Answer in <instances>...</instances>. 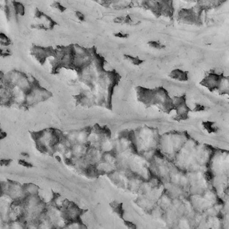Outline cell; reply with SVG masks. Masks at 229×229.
I'll return each mask as SVG.
<instances>
[{"mask_svg":"<svg viewBox=\"0 0 229 229\" xmlns=\"http://www.w3.org/2000/svg\"><path fill=\"white\" fill-rule=\"evenodd\" d=\"M138 101L141 102L146 107L157 106L164 113L169 114L175 110L173 98L170 97L169 93L163 87L149 89L143 87H136Z\"/></svg>","mask_w":229,"mask_h":229,"instance_id":"1","label":"cell"},{"mask_svg":"<svg viewBox=\"0 0 229 229\" xmlns=\"http://www.w3.org/2000/svg\"><path fill=\"white\" fill-rule=\"evenodd\" d=\"M160 135L158 129L143 126L134 130V141L139 154L148 161L154 156L155 150L159 149Z\"/></svg>","mask_w":229,"mask_h":229,"instance_id":"2","label":"cell"},{"mask_svg":"<svg viewBox=\"0 0 229 229\" xmlns=\"http://www.w3.org/2000/svg\"><path fill=\"white\" fill-rule=\"evenodd\" d=\"M31 135L38 150L43 154L53 155L57 151L63 134L56 129L48 128L40 131L32 132Z\"/></svg>","mask_w":229,"mask_h":229,"instance_id":"3","label":"cell"},{"mask_svg":"<svg viewBox=\"0 0 229 229\" xmlns=\"http://www.w3.org/2000/svg\"><path fill=\"white\" fill-rule=\"evenodd\" d=\"M189 138V135L186 131H169L160 136L159 149L167 158L172 161L176 154Z\"/></svg>","mask_w":229,"mask_h":229,"instance_id":"4","label":"cell"},{"mask_svg":"<svg viewBox=\"0 0 229 229\" xmlns=\"http://www.w3.org/2000/svg\"><path fill=\"white\" fill-rule=\"evenodd\" d=\"M51 96L52 93L50 92L41 87L39 83L35 81L30 90L25 94L22 106L25 108H29L41 102L46 101L51 97Z\"/></svg>","mask_w":229,"mask_h":229,"instance_id":"5","label":"cell"},{"mask_svg":"<svg viewBox=\"0 0 229 229\" xmlns=\"http://www.w3.org/2000/svg\"><path fill=\"white\" fill-rule=\"evenodd\" d=\"M200 85L207 87L211 92L218 90L219 94H228V78L211 72L200 82Z\"/></svg>","mask_w":229,"mask_h":229,"instance_id":"6","label":"cell"},{"mask_svg":"<svg viewBox=\"0 0 229 229\" xmlns=\"http://www.w3.org/2000/svg\"><path fill=\"white\" fill-rule=\"evenodd\" d=\"M175 110L176 111V116L173 119L176 121L180 122V120H186L189 118V113L191 111L190 108L187 105L186 94H184L180 96H174L173 98Z\"/></svg>","mask_w":229,"mask_h":229,"instance_id":"7","label":"cell"},{"mask_svg":"<svg viewBox=\"0 0 229 229\" xmlns=\"http://www.w3.org/2000/svg\"><path fill=\"white\" fill-rule=\"evenodd\" d=\"M76 101V104L81 106L90 107L92 105H96V96L94 94L89 92V90H83V92L74 96Z\"/></svg>","mask_w":229,"mask_h":229,"instance_id":"8","label":"cell"},{"mask_svg":"<svg viewBox=\"0 0 229 229\" xmlns=\"http://www.w3.org/2000/svg\"><path fill=\"white\" fill-rule=\"evenodd\" d=\"M188 74H189L188 71H183L180 69H175L172 70L170 73L169 77L180 81H187L189 79Z\"/></svg>","mask_w":229,"mask_h":229,"instance_id":"9","label":"cell"},{"mask_svg":"<svg viewBox=\"0 0 229 229\" xmlns=\"http://www.w3.org/2000/svg\"><path fill=\"white\" fill-rule=\"evenodd\" d=\"M13 10L17 17L24 16L26 13V8L23 3L21 2L15 1L13 4Z\"/></svg>","mask_w":229,"mask_h":229,"instance_id":"10","label":"cell"},{"mask_svg":"<svg viewBox=\"0 0 229 229\" xmlns=\"http://www.w3.org/2000/svg\"><path fill=\"white\" fill-rule=\"evenodd\" d=\"M110 207L112 208L113 211L117 214L120 218L123 219V215H124L125 211L123 208V203H119L116 201H114L110 204Z\"/></svg>","mask_w":229,"mask_h":229,"instance_id":"11","label":"cell"},{"mask_svg":"<svg viewBox=\"0 0 229 229\" xmlns=\"http://www.w3.org/2000/svg\"><path fill=\"white\" fill-rule=\"evenodd\" d=\"M202 125L204 126V129H206L208 133H218L219 131V128L216 126L215 122L204 121L202 123Z\"/></svg>","mask_w":229,"mask_h":229,"instance_id":"12","label":"cell"},{"mask_svg":"<svg viewBox=\"0 0 229 229\" xmlns=\"http://www.w3.org/2000/svg\"><path fill=\"white\" fill-rule=\"evenodd\" d=\"M123 57L125 60H127L128 61H130L131 63L133 64L134 66H139L140 65H141L142 63H144V60L140 59V58L139 57H134V56H131L130 54H123Z\"/></svg>","mask_w":229,"mask_h":229,"instance_id":"13","label":"cell"},{"mask_svg":"<svg viewBox=\"0 0 229 229\" xmlns=\"http://www.w3.org/2000/svg\"><path fill=\"white\" fill-rule=\"evenodd\" d=\"M11 43V41L6 34L0 33V46L1 47H8Z\"/></svg>","mask_w":229,"mask_h":229,"instance_id":"14","label":"cell"},{"mask_svg":"<svg viewBox=\"0 0 229 229\" xmlns=\"http://www.w3.org/2000/svg\"><path fill=\"white\" fill-rule=\"evenodd\" d=\"M147 44L151 48L156 50H163L166 48V46H164V44L161 43L159 42H157V41H150V42L147 43Z\"/></svg>","mask_w":229,"mask_h":229,"instance_id":"15","label":"cell"},{"mask_svg":"<svg viewBox=\"0 0 229 229\" xmlns=\"http://www.w3.org/2000/svg\"><path fill=\"white\" fill-rule=\"evenodd\" d=\"M10 54V51L8 49V47H1L0 48V56L2 57H7Z\"/></svg>","mask_w":229,"mask_h":229,"instance_id":"16","label":"cell"},{"mask_svg":"<svg viewBox=\"0 0 229 229\" xmlns=\"http://www.w3.org/2000/svg\"><path fill=\"white\" fill-rule=\"evenodd\" d=\"M19 164H20V165H22L23 167H26V168H32V167H33L34 166L31 163H28V161H26V160H19V162H18Z\"/></svg>","mask_w":229,"mask_h":229,"instance_id":"17","label":"cell"},{"mask_svg":"<svg viewBox=\"0 0 229 229\" xmlns=\"http://www.w3.org/2000/svg\"><path fill=\"white\" fill-rule=\"evenodd\" d=\"M13 162L11 159H0V167H8Z\"/></svg>","mask_w":229,"mask_h":229,"instance_id":"18","label":"cell"},{"mask_svg":"<svg viewBox=\"0 0 229 229\" xmlns=\"http://www.w3.org/2000/svg\"><path fill=\"white\" fill-rule=\"evenodd\" d=\"M114 37L120 38V39H127L129 36H130L128 33H122V32L114 33Z\"/></svg>","mask_w":229,"mask_h":229,"instance_id":"19","label":"cell"},{"mask_svg":"<svg viewBox=\"0 0 229 229\" xmlns=\"http://www.w3.org/2000/svg\"><path fill=\"white\" fill-rule=\"evenodd\" d=\"M205 110H206V107L204 106L203 105H201V104H195V107L194 109H193V111H204Z\"/></svg>","mask_w":229,"mask_h":229,"instance_id":"20","label":"cell"},{"mask_svg":"<svg viewBox=\"0 0 229 229\" xmlns=\"http://www.w3.org/2000/svg\"><path fill=\"white\" fill-rule=\"evenodd\" d=\"M76 17H77V19L81 22H84L85 19H86V17H85L84 14L81 13L80 11H76Z\"/></svg>","mask_w":229,"mask_h":229,"instance_id":"21","label":"cell"},{"mask_svg":"<svg viewBox=\"0 0 229 229\" xmlns=\"http://www.w3.org/2000/svg\"><path fill=\"white\" fill-rule=\"evenodd\" d=\"M114 23H125V17H117L114 19Z\"/></svg>","mask_w":229,"mask_h":229,"instance_id":"22","label":"cell"},{"mask_svg":"<svg viewBox=\"0 0 229 229\" xmlns=\"http://www.w3.org/2000/svg\"><path fill=\"white\" fill-rule=\"evenodd\" d=\"M123 222H124V224L127 226V227L128 228H136V225H135L134 224H133V223L131 222H129V221H126V220H125L124 219H123Z\"/></svg>","mask_w":229,"mask_h":229,"instance_id":"23","label":"cell"},{"mask_svg":"<svg viewBox=\"0 0 229 229\" xmlns=\"http://www.w3.org/2000/svg\"><path fill=\"white\" fill-rule=\"evenodd\" d=\"M6 136H7V134L3 131L1 129V127H0V140L5 139Z\"/></svg>","mask_w":229,"mask_h":229,"instance_id":"24","label":"cell"},{"mask_svg":"<svg viewBox=\"0 0 229 229\" xmlns=\"http://www.w3.org/2000/svg\"><path fill=\"white\" fill-rule=\"evenodd\" d=\"M22 156H24V157H26V158L29 157V155L28 154H25V153H22Z\"/></svg>","mask_w":229,"mask_h":229,"instance_id":"25","label":"cell"}]
</instances>
